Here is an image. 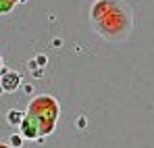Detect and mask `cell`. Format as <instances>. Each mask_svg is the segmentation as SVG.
I'll use <instances>...</instances> for the list:
<instances>
[{
    "label": "cell",
    "mask_w": 154,
    "mask_h": 148,
    "mask_svg": "<svg viewBox=\"0 0 154 148\" xmlns=\"http://www.w3.org/2000/svg\"><path fill=\"white\" fill-rule=\"evenodd\" d=\"M19 142H21V138H19V136H15V138H13V146H21Z\"/></svg>",
    "instance_id": "cell-3"
},
{
    "label": "cell",
    "mask_w": 154,
    "mask_h": 148,
    "mask_svg": "<svg viewBox=\"0 0 154 148\" xmlns=\"http://www.w3.org/2000/svg\"><path fill=\"white\" fill-rule=\"evenodd\" d=\"M0 69H2V61H0Z\"/></svg>",
    "instance_id": "cell-5"
},
{
    "label": "cell",
    "mask_w": 154,
    "mask_h": 148,
    "mask_svg": "<svg viewBox=\"0 0 154 148\" xmlns=\"http://www.w3.org/2000/svg\"><path fill=\"white\" fill-rule=\"evenodd\" d=\"M0 148H8V146H6V144H2V142H0Z\"/></svg>",
    "instance_id": "cell-4"
},
{
    "label": "cell",
    "mask_w": 154,
    "mask_h": 148,
    "mask_svg": "<svg viewBox=\"0 0 154 148\" xmlns=\"http://www.w3.org/2000/svg\"><path fill=\"white\" fill-rule=\"evenodd\" d=\"M17 83H19V73H15V71H13V73H6L4 79H2V88H4V90H8V88L15 90Z\"/></svg>",
    "instance_id": "cell-2"
},
{
    "label": "cell",
    "mask_w": 154,
    "mask_h": 148,
    "mask_svg": "<svg viewBox=\"0 0 154 148\" xmlns=\"http://www.w3.org/2000/svg\"><path fill=\"white\" fill-rule=\"evenodd\" d=\"M92 25L108 42H121L131 31V8L123 0H96L92 4Z\"/></svg>",
    "instance_id": "cell-1"
}]
</instances>
